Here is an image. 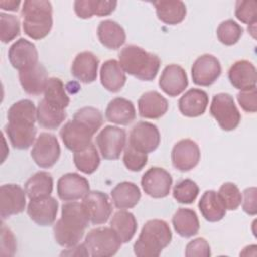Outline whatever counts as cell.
Returning <instances> with one entry per match:
<instances>
[{
	"mask_svg": "<svg viewBox=\"0 0 257 257\" xmlns=\"http://www.w3.org/2000/svg\"><path fill=\"white\" fill-rule=\"evenodd\" d=\"M89 218L81 203L69 201L61 206V217L53 226L56 243L64 248L75 246L82 239Z\"/></svg>",
	"mask_w": 257,
	"mask_h": 257,
	"instance_id": "6da1fadb",
	"label": "cell"
},
{
	"mask_svg": "<svg viewBox=\"0 0 257 257\" xmlns=\"http://www.w3.org/2000/svg\"><path fill=\"white\" fill-rule=\"evenodd\" d=\"M118 62L124 72L144 81L153 80L157 76L161 65L158 55L137 45L123 47L118 54Z\"/></svg>",
	"mask_w": 257,
	"mask_h": 257,
	"instance_id": "7a4b0ae2",
	"label": "cell"
},
{
	"mask_svg": "<svg viewBox=\"0 0 257 257\" xmlns=\"http://www.w3.org/2000/svg\"><path fill=\"white\" fill-rule=\"evenodd\" d=\"M171 241L172 232L167 222L160 219L149 220L134 244V253L138 257H158Z\"/></svg>",
	"mask_w": 257,
	"mask_h": 257,
	"instance_id": "3957f363",
	"label": "cell"
},
{
	"mask_svg": "<svg viewBox=\"0 0 257 257\" xmlns=\"http://www.w3.org/2000/svg\"><path fill=\"white\" fill-rule=\"evenodd\" d=\"M21 16L24 33L32 39L40 40L46 37L52 28V5L49 1H24Z\"/></svg>",
	"mask_w": 257,
	"mask_h": 257,
	"instance_id": "277c9868",
	"label": "cell"
},
{
	"mask_svg": "<svg viewBox=\"0 0 257 257\" xmlns=\"http://www.w3.org/2000/svg\"><path fill=\"white\" fill-rule=\"evenodd\" d=\"M121 241L110 227H98L90 230L84 240L89 256L109 257L117 253Z\"/></svg>",
	"mask_w": 257,
	"mask_h": 257,
	"instance_id": "5b68a950",
	"label": "cell"
},
{
	"mask_svg": "<svg viewBox=\"0 0 257 257\" xmlns=\"http://www.w3.org/2000/svg\"><path fill=\"white\" fill-rule=\"evenodd\" d=\"M210 113L220 127L227 132L235 130L241 121L240 111L229 93L222 92L214 95L210 105Z\"/></svg>",
	"mask_w": 257,
	"mask_h": 257,
	"instance_id": "8992f818",
	"label": "cell"
},
{
	"mask_svg": "<svg viewBox=\"0 0 257 257\" xmlns=\"http://www.w3.org/2000/svg\"><path fill=\"white\" fill-rule=\"evenodd\" d=\"M95 144L105 160H117L126 145V135L124 130L106 125L96 136Z\"/></svg>",
	"mask_w": 257,
	"mask_h": 257,
	"instance_id": "52a82bcc",
	"label": "cell"
},
{
	"mask_svg": "<svg viewBox=\"0 0 257 257\" xmlns=\"http://www.w3.org/2000/svg\"><path fill=\"white\" fill-rule=\"evenodd\" d=\"M30 155L38 167L51 168L60 157V146L57 138L52 134L41 133L36 139Z\"/></svg>",
	"mask_w": 257,
	"mask_h": 257,
	"instance_id": "ba28073f",
	"label": "cell"
},
{
	"mask_svg": "<svg viewBox=\"0 0 257 257\" xmlns=\"http://www.w3.org/2000/svg\"><path fill=\"white\" fill-rule=\"evenodd\" d=\"M161 142V135L156 124L148 121L137 122L128 137V144L136 150L149 154L157 150Z\"/></svg>",
	"mask_w": 257,
	"mask_h": 257,
	"instance_id": "9c48e42d",
	"label": "cell"
},
{
	"mask_svg": "<svg viewBox=\"0 0 257 257\" xmlns=\"http://www.w3.org/2000/svg\"><path fill=\"white\" fill-rule=\"evenodd\" d=\"M173 179L169 172L163 168L153 167L150 168L142 177L141 185L144 192L156 199L165 198L169 195Z\"/></svg>",
	"mask_w": 257,
	"mask_h": 257,
	"instance_id": "30bf717a",
	"label": "cell"
},
{
	"mask_svg": "<svg viewBox=\"0 0 257 257\" xmlns=\"http://www.w3.org/2000/svg\"><path fill=\"white\" fill-rule=\"evenodd\" d=\"M59 134L64 146L73 153L87 148L91 144L94 135L89 127L75 119L67 121L61 127Z\"/></svg>",
	"mask_w": 257,
	"mask_h": 257,
	"instance_id": "8fae6325",
	"label": "cell"
},
{
	"mask_svg": "<svg viewBox=\"0 0 257 257\" xmlns=\"http://www.w3.org/2000/svg\"><path fill=\"white\" fill-rule=\"evenodd\" d=\"M89 221L93 225H100L109 219L112 207L108 196L100 191H89L81 202Z\"/></svg>",
	"mask_w": 257,
	"mask_h": 257,
	"instance_id": "7c38bea8",
	"label": "cell"
},
{
	"mask_svg": "<svg viewBox=\"0 0 257 257\" xmlns=\"http://www.w3.org/2000/svg\"><path fill=\"white\" fill-rule=\"evenodd\" d=\"M191 72L195 84L199 86H210L221 75L222 67L217 57L212 54H203L195 60Z\"/></svg>",
	"mask_w": 257,
	"mask_h": 257,
	"instance_id": "4fadbf2b",
	"label": "cell"
},
{
	"mask_svg": "<svg viewBox=\"0 0 257 257\" xmlns=\"http://www.w3.org/2000/svg\"><path fill=\"white\" fill-rule=\"evenodd\" d=\"M26 196L25 190L16 184L2 185L0 188V215L2 220L23 212L26 206Z\"/></svg>",
	"mask_w": 257,
	"mask_h": 257,
	"instance_id": "5bb4252c",
	"label": "cell"
},
{
	"mask_svg": "<svg viewBox=\"0 0 257 257\" xmlns=\"http://www.w3.org/2000/svg\"><path fill=\"white\" fill-rule=\"evenodd\" d=\"M201 153L196 142L190 139L179 141L173 148L171 159L175 169L188 172L194 169L200 161Z\"/></svg>",
	"mask_w": 257,
	"mask_h": 257,
	"instance_id": "9a60e30c",
	"label": "cell"
},
{
	"mask_svg": "<svg viewBox=\"0 0 257 257\" xmlns=\"http://www.w3.org/2000/svg\"><path fill=\"white\" fill-rule=\"evenodd\" d=\"M57 195L62 201L82 199L90 190L88 181L76 173H67L57 181Z\"/></svg>",
	"mask_w": 257,
	"mask_h": 257,
	"instance_id": "2e32d148",
	"label": "cell"
},
{
	"mask_svg": "<svg viewBox=\"0 0 257 257\" xmlns=\"http://www.w3.org/2000/svg\"><path fill=\"white\" fill-rule=\"evenodd\" d=\"M58 202L51 196L32 199L27 206L29 218L39 226H50L56 220Z\"/></svg>",
	"mask_w": 257,
	"mask_h": 257,
	"instance_id": "e0dca14e",
	"label": "cell"
},
{
	"mask_svg": "<svg viewBox=\"0 0 257 257\" xmlns=\"http://www.w3.org/2000/svg\"><path fill=\"white\" fill-rule=\"evenodd\" d=\"M8 59L11 65L19 71L29 68L38 63L36 46L24 38H19L9 47Z\"/></svg>",
	"mask_w": 257,
	"mask_h": 257,
	"instance_id": "ac0fdd59",
	"label": "cell"
},
{
	"mask_svg": "<svg viewBox=\"0 0 257 257\" xmlns=\"http://www.w3.org/2000/svg\"><path fill=\"white\" fill-rule=\"evenodd\" d=\"M228 78L230 83L241 91L255 88L257 82L256 67L249 60H238L231 65Z\"/></svg>",
	"mask_w": 257,
	"mask_h": 257,
	"instance_id": "d6986e66",
	"label": "cell"
},
{
	"mask_svg": "<svg viewBox=\"0 0 257 257\" xmlns=\"http://www.w3.org/2000/svg\"><path fill=\"white\" fill-rule=\"evenodd\" d=\"M159 85L169 96L181 94L188 86V76L185 69L178 64L166 66L161 74Z\"/></svg>",
	"mask_w": 257,
	"mask_h": 257,
	"instance_id": "ffe728a7",
	"label": "cell"
},
{
	"mask_svg": "<svg viewBox=\"0 0 257 257\" xmlns=\"http://www.w3.org/2000/svg\"><path fill=\"white\" fill-rule=\"evenodd\" d=\"M99 60L90 51L78 53L71 64V74L83 83H91L96 80Z\"/></svg>",
	"mask_w": 257,
	"mask_h": 257,
	"instance_id": "44dd1931",
	"label": "cell"
},
{
	"mask_svg": "<svg viewBox=\"0 0 257 257\" xmlns=\"http://www.w3.org/2000/svg\"><path fill=\"white\" fill-rule=\"evenodd\" d=\"M19 81L23 90L31 95H39L44 92L46 83L48 81L46 68L41 63L20 70Z\"/></svg>",
	"mask_w": 257,
	"mask_h": 257,
	"instance_id": "7402d4cb",
	"label": "cell"
},
{
	"mask_svg": "<svg viewBox=\"0 0 257 257\" xmlns=\"http://www.w3.org/2000/svg\"><path fill=\"white\" fill-rule=\"evenodd\" d=\"M178 104L179 110L183 115L197 117L206 111L209 104V96L202 89L191 88L181 96Z\"/></svg>",
	"mask_w": 257,
	"mask_h": 257,
	"instance_id": "603a6c76",
	"label": "cell"
},
{
	"mask_svg": "<svg viewBox=\"0 0 257 257\" xmlns=\"http://www.w3.org/2000/svg\"><path fill=\"white\" fill-rule=\"evenodd\" d=\"M138 108L142 117L157 119L168 111L169 103L161 93L156 90H151L141 95L138 100Z\"/></svg>",
	"mask_w": 257,
	"mask_h": 257,
	"instance_id": "cb8c5ba5",
	"label": "cell"
},
{
	"mask_svg": "<svg viewBox=\"0 0 257 257\" xmlns=\"http://www.w3.org/2000/svg\"><path fill=\"white\" fill-rule=\"evenodd\" d=\"M105 118L115 124L127 125L136 118L135 105L126 98L115 97L106 106Z\"/></svg>",
	"mask_w": 257,
	"mask_h": 257,
	"instance_id": "d4e9b609",
	"label": "cell"
},
{
	"mask_svg": "<svg viewBox=\"0 0 257 257\" xmlns=\"http://www.w3.org/2000/svg\"><path fill=\"white\" fill-rule=\"evenodd\" d=\"M97 37L100 43L108 49H118L125 42V31L117 22L105 19L98 24Z\"/></svg>",
	"mask_w": 257,
	"mask_h": 257,
	"instance_id": "484cf974",
	"label": "cell"
},
{
	"mask_svg": "<svg viewBox=\"0 0 257 257\" xmlns=\"http://www.w3.org/2000/svg\"><path fill=\"white\" fill-rule=\"evenodd\" d=\"M126 76L119 62L115 59L106 60L100 67L101 85L110 92L119 91L125 84Z\"/></svg>",
	"mask_w": 257,
	"mask_h": 257,
	"instance_id": "4316f807",
	"label": "cell"
},
{
	"mask_svg": "<svg viewBox=\"0 0 257 257\" xmlns=\"http://www.w3.org/2000/svg\"><path fill=\"white\" fill-rule=\"evenodd\" d=\"M5 133L13 148L18 150H26L35 143L36 127L34 124L12 123L5 125Z\"/></svg>",
	"mask_w": 257,
	"mask_h": 257,
	"instance_id": "83f0119b",
	"label": "cell"
},
{
	"mask_svg": "<svg viewBox=\"0 0 257 257\" xmlns=\"http://www.w3.org/2000/svg\"><path fill=\"white\" fill-rule=\"evenodd\" d=\"M113 205L120 210L134 208L141 199L140 188L132 182L118 183L110 192Z\"/></svg>",
	"mask_w": 257,
	"mask_h": 257,
	"instance_id": "f1b7e54d",
	"label": "cell"
},
{
	"mask_svg": "<svg viewBox=\"0 0 257 257\" xmlns=\"http://www.w3.org/2000/svg\"><path fill=\"white\" fill-rule=\"evenodd\" d=\"M158 18L169 25H176L181 23L187 14V8L183 1L161 0L153 3Z\"/></svg>",
	"mask_w": 257,
	"mask_h": 257,
	"instance_id": "f546056e",
	"label": "cell"
},
{
	"mask_svg": "<svg viewBox=\"0 0 257 257\" xmlns=\"http://www.w3.org/2000/svg\"><path fill=\"white\" fill-rule=\"evenodd\" d=\"M172 223L178 235L190 238L198 234L200 223L196 212L188 208H180L174 214Z\"/></svg>",
	"mask_w": 257,
	"mask_h": 257,
	"instance_id": "4dcf8cb0",
	"label": "cell"
},
{
	"mask_svg": "<svg viewBox=\"0 0 257 257\" xmlns=\"http://www.w3.org/2000/svg\"><path fill=\"white\" fill-rule=\"evenodd\" d=\"M110 228L115 232L121 243L130 242L138 229V223L133 213L119 210L113 214L109 222Z\"/></svg>",
	"mask_w": 257,
	"mask_h": 257,
	"instance_id": "1f68e13d",
	"label": "cell"
},
{
	"mask_svg": "<svg viewBox=\"0 0 257 257\" xmlns=\"http://www.w3.org/2000/svg\"><path fill=\"white\" fill-rule=\"evenodd\" d=\"M116 1H101V0H76L73 7L75 14L82 19H87L96 16H107L116 8Z\"/></svg>",
	"mask_w": 257,
	"mask_h": 257,
	"instance_id": "d6a6232c",
	"label": "cell"
},
{
	"mask_svg": "<svg viewBox=\"0 0 257 257\" xmlns=\"http://www.w3.org/2000/svg\"><path fill=\"white\" fill-rule=\"evenodd\" d=\"M199 210L202 216L209 222H218L226 215V208L217 192L206 191L199 201Z\"/></svg>",
	"mask_w": 257,
	"mask_h": 257,
	"instance_id": "836d02e7",
	"label": "cell"
},
{
	"mask_svg": "<svg viewBox=\"0 0 257 257\" xmlns=\"http://www.w3.org/2000/svg\"><path fill=\"white\" fill-rule=\"evenodd\" d=\"M24 190L30 200L50 196L53 190V178L48 172H37L26 181Z\"/></svg>",
	"mask_w": 257,
	"mask_h": 257,
	"instance_id": "e575fe53",
	"label": "cell"
},
{
	"mask_svg": "<svg viewBox=\"0 0 257 257\" xmlns=\"http://www.w3.org/2000/svg\"><path fill=\"white\" fill-rule=\"evenodd\" d=\"M37 107L30 99H21L13 103L7 112L8 122L34 124L36 118Z\"/></svg>",
	"mask_w": 257,
	"mask_h": 257,
	"instance_id": "d590c367",
	"label": "cell"
},
{
	"mask_svg": "<svg viewBox=\"0 0 257 257\" xmlns=\"http://www.w3.org/2000/svg\"><path fill=\"white\" fill-rule=\"evenodd\" d=\"M50 106L64 110L69 104V97L64 89V84L57 77H50L44 89V98Z\"/></svg>",
	"mask_w": 257,
	"mask_h": 257,
	"instance_id": "8d00e7d4",
	"label": "cell"
},
{
	"mask_svg": "<svg viewBox=\"0 0 257 257\" xmlns=\"http://www.w3.org/2000/svg\"><path fill=\"white\" fill-rule=\"evenodd\" d=\"M36 118L40 126L48 130H55L66 118V112L50 106L44 99H42L37 106Z\"/></svg>",
	"mask_w": 257,
	"mask_h": 257,
	"instance_id": "74e56055",
	"label": "cell"
},
{
	"mask_svg": "<svg viewBox=\"0 0 257 257\" xmlns=\"http://www.w3.org/2000/svg\"><path fill=\"white\" fill-rule=\"evenodd\" d=\"M73 162L78 171L90 175L97 170L100 164V158L95 146L91 143L84 150L73 154Z\"/></svg>",
	"mask_w": 257,
	"mask_h": 257,
	"instance_id": "f35d334b",
	"label": "cell"
},
{
	"mask_svg": "<svg viewBox=\"0 0 257 257\" xmlns=\"http://www.w3.org/2000/svg\"><path fill=\"white\" fill-rule=\"evenodd\" d=\"M243 34V28L233 19L222 21L217 28V37L225 45L236 44Z\"/></svg>",
	"mask_w": 257,
	"mask_h": 257,
	"instance_id": "ab89813d",
	"label": "cell"
},
{
	"mask_svg": "<svg viewBox=\"0 0 257 257\" xmlns=\"http://www.w3.org/2000/svg\"><path fill=\"white\" fill-rule=\"evenodd\" d=\"M199 195V187L193 180L179 181L173 189L174 199L181 204H192Z\"/></svg>",
	"mask_w": 257,
	"mask_h": 257,
	"instance_id": "60d3db41",
	"label": "cell"
},
{
	"mask_svg": "<svg viewBox=\"0 0 257 257\" xmlns=\"http://www.w3.org/2000/svg\"><path fill=\"white\" fill-rule=\"evenodd\" d=\"M73 119L81 122L82 124L89 127L94 134L100 128L103 122V116L95 107L84 106L79 108L73 115Z\"/></svg>",
	"mask_w": 257,
	"mask_h": 257,
	"instance_id": "b9f144b4",
	"label": "cell"
},
{
	"mask_svg": "<svg viewBox=\"0 0 257 257\" xmlns=\"http://www.w3.org/2000/svg\"><path fill=\"white\" fill-rule=\"evenodd\" d=\"M20 33V21L12 14L0 13V39L3 43H8Z\"/></svg>",
	"mask_w": 257,
	"mask_h": 257,
	"instance_id": "7bdbcfd3",
	"label": "cell"
},
{
	"mask_svg": "<svg viewBox=\"0 0 257 257\" xmlns=\"http://www.w3.org/2000/svg\"><path fill=\"white\" fill-rule=\"evenodd\" d=\"M218 195L223 202L226 210L234 211L238 209V207L241 205L242 202V194L239 190V188L231 182L224 183L219 191Z\"/></svg>",
	"mask_w": 257,
	"mask_h": 257,
	"instance_id": "ee69618b",
	"label": "cell"
},
{
	"mask_svg": "<svg viewBox=\"0 0 257 257\" xmlns=\"http://www.w3.org/2000/svg\"><path fill=\"white\" fill-rule=\"evenodd\" d=\"M122 160L127 170L132 172H139L147 165L148 154L140 152L135 148H133L130 144H127L124 147Z\"/></svg>",
	"mask_w": 257,
	"mask_h": 257,
	"instance_id": "f6af8a7d",
	"label": "cell"
},
{
	"mask_svg": "<svg viewBox=\"0 0 257 257\" xmlns=\"http://www.w3.org/2000/svg\"><path fill=\"white\" fill-rule=\"evenodd\" d=\"M235 15L241 22L250 25L257 22V1L245 0L237 1L235 7Z\"/></svg>",
	"mask_w": 257,
	"mask_h": 257,
	"instance_id": "bcb514c9",
	"label": "cell"
},
{
	"mask_svg": "<svg viewBox=\"0 0 257 257\" xmlns=\"http://www.w3.org/2000/svg\"><path fill=\"white\" fill-rule=\"evenodd\" d=\"M187 257H209L211 256V248L204 238H197L190 241L185 250Z\"/></svg>",
	"mask_w": 257,
	"mask_h": 257,
	"instance_id": "7dc6e473",
	"label": "cell"
},
{
	"mask_svg": "<svg viewBox=\"0 0 257 257\" xmlns=\"http://www.w3.org/2000/svg\"><path fill=\"white\" fill-rule=\"evenodd\" d=\"M237 100L243 110L246 112L254 113L257 110V94H256V87L240 91L237 94Z\"/></svg>",
	"mask_w": 257,
	"mask_h": 257,
	"instance_id": "c3c4849f",
	"label": "cell"
},
{
	"mask_svg": "<svg viewBox=\"0 0 257 257\" xmlns=\"http://www.w3.org/2000/svg\"><path fill=\"white\" fill-rule=\"evenodd\" d=\"M16 251V239L12 231L2 224L1 227V255L13 256Z\"/></svg>",
	"mask_w": 257,
	"mask_h": 257,
	"instance_id": "681fc988",
	"label": "cell"
},
{
	"mask_svg": "<svg viewBox=\"0 0 257 257\" xmlns=\"http://www.w3.org/2000/svg\"><path fill=\"white\" fill-rule=\"evenodd\" d=\"M256 193L257 190L255 187L247 188L244 190L242 195V208L243 211L251 216H255L257 213V205H256Z\"/></svg>",
	"mask_w": 257,
	"mask_h": 257,
	"instance_id": "f907efd6",
	"label": "cell"
},
{
	"mask_svg": "<svg viewBox=\"0 0 257 257\" xmlns=\"http://www.w3.org/2000/svg\"><path fill=\"white\" fill-rule=\"evenodd\" d=\"M60 255L61 256H89L84 243L82 244L78 243L75 246L66 248L61 252Z\"/></svg>",
	"mask_w": 257,
	"mask_h": 257,
	"instance_id": "816d5d0a",
	"label": "cell"
},
{
	"mask_svg": "<svg viewBox=\"0 0 257 257\" xmlns=\"http://www.w3.org/2000/svg\"><path fill=\"white\" fill-rule=\"evenodd\" d=\"M21 2L19 0H11V1H0V6L3 10H8V11H17L19 8V5Z\"/></svg>",
	"mask_w": 257,
	"mask_h": 257,
	"instance_id": "f5cc1de1",
	"label": "cell"
}]
</instances>
